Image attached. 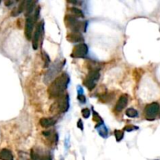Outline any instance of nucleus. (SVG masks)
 Wrapping results in <instances>:
<instances>
[{"label":"nucleus","mask_w":160,"mask_h":160,"mask_svg":"<svg viewBox=\"0 0 160 160\" xmlns=\"http://www.w3.org/2000/svg\"><path fill=\"white\" fill-rule=\"evenodd\" d=\"M70 82V77L67 74L63 73L49 85L48 88V94L51 99H56L65 92Z\"/></svg>","instance_id":"nucleus-1"},{"label":"nucleus","mask_w":160,"mask_h":160,"mask_svg":"<svg viewBox=\"0 0 160 160\" xmlns=\"http://www.w3.org/2000/svg\"><path fill=\"white\" fill-rule=\"evenodd\" d=\"M56 101L50 107V112L52 113H63L69 109V95L64 94L56 98Z\"/></svg>","instance_id":"nucleus-2"},{"label":"nucleus","mask_w":160,"mask_h":160,"mask_svg":"<svg viewBox=\"0 0 160 160\" xmlns=\"http://www.w3.org/2000/svg\"><path fill=\"white\" fill-rule=\"evenodd\" d=\"M65 24L66 28H70L74 32H81L86 31V22L77 20V17L74 15H66L65 17Z\"/></svg>","instance_id":"nucleus-3"},{"label":"nucleus","mask_w":160,"mask_h":160,"mask_svg":"<svg viewBox=\"0 0 160 160\" xmlns=\"http://www.w3.org/2000/svg\"><path fill=\"white\" fill-rule=\"evenodd\" d=\"M100 74L99 70L98 69H90L88 74L87 75L86 78L84 81V84L87 87L89 91H91L96 86V83L99 80Z\"/></svg>","instance_id":"nucleus-4"},{"label":"nucleus","mask_w":160,"mask_h":160,"mask_svg":"<svg viewBox=\"0 0 160 160\" xmlns=\"http://www.w3.org/2000/svg\"><path fill=\"white\" fill-rule=\"evenodd\" d=\"M160 110V105L158 102H152L147 105L145 108V115L148 120L155 119Z\"/></svg>","instance_id":"nucleus-5"},{"label":"nucleus","mask_w":160,"mask_h":160,"mask_svg":"<svg viewBox=\"0 0 160 160\" xmlns=\"http://www.w3.org/2000/svg\"><path fill=\"white\" fill-rule=\"evenodd\" d=\"M43 28H44L43 21H40L37 23L34 33L32 35V46H33L34 49H37L38 48L39 41H40L41 36H42V32H43Z\"/></svg>","instance_id":"nucleus-6"},{"label":"nucleus","mask_w":160,"mask_h":160,"mask_svg":"<svg viewBox=\"0 0 160 160\" xmlns=\"http://www.w3.org/2000/svg\"><path fill=\"white\" fill-rule=\"evenodd\" d=\"M88 52V45L84 43H80L74 46V49L72 51L71 57L73 58H84L87 56Z\"/></svg>","instance_id":"nucleus-7"},{"label":"nucleus","mask_w":160,"mask_h":160,"mask_svg":"<svg viewBox=\"0 0 160 160\" xmlns=\"http://www.w3.org/2000/svg\"><path fill=\"white\" fill-rule=\"evenodd\" d=\"M37 21L34 19V16L29 15L27 17V20L25 21V28H24V32H25V36L28 40H30L32 38V33H33V30H34V23Z\"/></svg>","instance_id":"nucleus-8"},{"label":"nucleus","mask_w":160,"mask_h":160,"mask_svg":"<svg viewBox=\"0 0 160 160\" xmlns=\"http://www.w3.org/2000/svg\"><path fill=\"white\" fill-rule=\"evenodd\" d=\"M128 103V97L126 95H121L117 103H116V106H115V110L116 112H121Z\"/></svg>","instance_id":"nucleus-9"},{"label":"nucleus","mask_w":160,"mask_h":160,"mask_svg":"<svg viewBox=\"0 0 160 160\" xmlns=\"http://www.w3.org/2000/svg\"><path fill=\"white\" fill-rule=\"evenodd\" d=\"M66 39L70 42H84V38L79 32H71L68 33L66 35Z\"/></svg>","instance_id":"nucleus-10"},{"label":"nucleus","mask_w":160,"mask_h":160,"mask_svg":"<svg viewBox=\"0 0 160 160\" xmlns=\"http://www.w3.org/2000/svg\"><path fill=\"white\" fill-rule=\"evenodd\" d=\"M57 121V119L55 117H51V118H42L40 120V125L44 128H49L50 126L56 124Z\"/></svg>","instance_id":"nucleus-11"},{"label":"nucleus","mask_w":160,"mask_h":160,"mask_svg":"<svg viewBox=\"0 0 160 160\" xmlns=\"http://www.w3.org/2000/svg\"><path fill=\"white\" fill-rule=\"evenodd\" d=\"M36 2H37V0H26V17H28L33 12L34 7H35Z\"/></svg>","instance_id":"nucleus-12"},{"label":"nucleus","mask_w":160,"mask_h":160,"mask_svg":"<svg viewBox=\"0 0 160 160\" xmlns=\"http://www.w3.org/2000/svg\"><path fill=\"white\" fill-rule=\"evenodd\" d=\"M13 156L10 150L4 148L0 151V159L10 160L13 159Z\"/></svg>","instance_id":"nucleus-13"},{"label":"nucleus","mask_w":160,"mask_h":160,"mask_svg":"<svg viewBox=\"0 0 160 160\" xmlns=\"http://www.w3.org/2000/svg\"><path fill=\"white\" fill-rule=\"evenodd\" d=\"M42 134L52 142H55L58 140V136L53 131H45L42 132Z\"/></svg>","instance_id":"nucleus-14"},{"label":"nucleus","mask_w":160,"mask_h":160,"mask_svg":"<svg viewBox=\"0 0 160 160\" xmlns=\"http://www.w3.org/2000/svg\"><path fill=\"white\" fill-rule=\"evenodd\" d=\"M69 10L71 12L72 15H74V17H81V18H84V15L83 13V12L80 9L77 8H75V7H72V8L69 9Z\"/></svg>","instance_id":"nucleus-15"},{"label":"nucleus","mask_w":160,"mask_h":160,"mask_svg":"<svg viewBox=\"0 0 160 160\" xmlns=\"http://www.w3.org/2000/svg\"><path fill=\"white\" fill-rule=\"evenodd\" d=\"M126 115L128 117H131V118H134V117H137L138 116V113L136 110L133 109V108H130L128 110H126Z\"/></svg>","instance_id":"nucleus-16"},{"label":"nucleus","mask_w":160,"mask_h":160,"mask_svg":"<svg viewBox=\"0 0 160 160\" xmlns=\"http://www.w3.org/2000/svg\"><path fill=\"white\" fill-rule=\"evenodd\" d=\"M42 57L44 60L45 67H48L49 63H50V58H49V56L47 55V53L45 52H43V51H42Z\"/></svg>","instance_id":"nucleus-17"},{"label":"nucleus","mask_w":160,"mask_h":160,"mask_svg":"<svg viewBox=\"0 0 160 160\" xmlns=\"http://www.w3.org/2000/svg\"><path fill=\"white\" fill-rule=\"evenodd\" d=\"M114 134H115V137H116V139L117 141H120L123 138V136H124V133L123 131H119V130H116L114 131Z\"/></svg>","instance_id":"nucleus-18"},{"label":"nucleus","mask_w":160,"mask_h":160,"mask_svg":"<svg viewBox=\"0 0 160 160\" xmlns=\"http://www.w3.org/2000/svg\"><path fill=\"white\" fill-rule=\"evenodd\" d=\"M93 120H95V121H96L98 123H100V124H102V123H103V120H102V119L100 117V116H99V114H98L96 112H94V116H93Z\"/></svg>","instance_id":"nucleus-19"},{"label":"nucleus","mask_w":160,"mask_h":160,"mask_svg":"<svg viewBox=\"0 0 160 160\" xmlns=\"http://www.w3.org/2000/svg\"><path fill=\"white\" fill-rule=\"evenodd\" d=\"M81 113H82V116H84V118H88L91 115V112L88 109H83L82 111H81Z\"/></svg>","instance_id":"nucleus-20"},{"label":"nucleus","mask_w":160,"mask_h":160,"mask_svg":"<svg viewBox=\"0 0 160 160\" xmlns=\"http://www.w3.org/2000/svg\"><path fill=\"white\" fill-rule=\"evenodd\" d=\"M138 129V127L137 126H133V125H129V126H126L123 128V131H134V130H137Z\"/></svg>","instance_id":"nucleus-21"},{"label":"nucleus","mask_w":160,"mask_h":160,"mask_svg":"<svg viewBox=\"0 0 160 160\" xmlns=\"http://www.w3.org/2000/svg\"><path fill=\"white\" fill-rule=\"evenodd\" d=\"M78 100L84 103V102H86V98H85V96H84V95H82V94H80V95H78Z\"/></svg>","instance_id":"nucleus-22"},{"label":"nucleus","mask_w":160,"mask_h":160,"mask_svg":"<svg viewBox=\"0 0 160 160\" xmlns=\"http://www.w3.org/2000/svg\"><path fill=\"white\" fill-rule=\"evenodd\" d=\"M77 126H78V127H79V128L80 129V130H83V129H84V126H83L82 120H79V121H78Z\"/></svg>","instance_id":"nucleus-23"},{"label":"nucleus","mask_w":160,"mask_h":160,"mask_svg":"<svg viewBox=\"0 0 160 160\" xmlns=\"http://www.w3.org/2000/svg\"><path fill=\"white\" fill-rule=\"evenodd\" d=\"M68 2H70V3H72V4H74V5H79L78 3V1L77 0H67Z\"/></svg>","instance_id":"nucleus-24"}]
</instances>
